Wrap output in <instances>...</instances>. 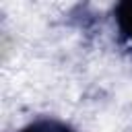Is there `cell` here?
Here are the masks:
<instances>
[{"instance_id": "cell-1", "label": "cell", "mask_w": 132, "mask_h": 132, "mask_svg": "<svg viewBox=\"0 0 132 132\" xmlns=\"http://www.w3.org/2000/svg\"><path fill=\"white\" fill-rule=\"evenodd\" d=\"M116 23H118L122 37L128 43H132V0L120 2L116 6Z\"/></svg>"}, {"instance_id": "cell-2", "label": "cell", "mask_w": 132, "mask_h": 132, "mask_svg": "<svg viewBox=\"0 0 132 132\" xmlns=\"http://www.w3.org/2000/svg\"><path fill=\"white\" fill-rule=\"evenodd\" d=\"M21 132H74V130L58 120H37L33 124L25 126Z\"/></svg>"}]
</instances>
